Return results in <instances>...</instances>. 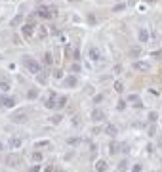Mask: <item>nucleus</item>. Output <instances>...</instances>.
I'll list each match as a JSON object with an SVG mask.
<instances>
[{
  "mask_svg": "<svg viewBox=\"0 0 162 172\" xmlns=\"http://www.w3.org/2000/svg\"><path fill=\"white\" fill-rule=\"evenodd\" d=\"M36 14L44 19V21H50V19H53V17H57V8H56V6H40V8L36 10Z\"/></svg>",
  "mask_w": 162,
  "mask_h": 172,
  "instance_id": "1",
  "label": "nucleus"
},
{
  "mask_svg": "<svg viewBox=\"0 0 162 172\" xmlns=\"http://www.w3.org/2000/svg\"><path fill=\"white\" fill-rule=\"evenodd\" d=\"M23 65H25V69L29 73H32V75H36V73H40V63L35 60V57H31V55H23Z\"/></svg>",
  "mask_w": 162,
  "mask_h": 172,
  "instance_id": "2",
  "label": "nucleus"
},
{
  "mask_svg": "<svg viewBox=\"0 0 162 172\" xmlns=\"http://www.w3.org/2000/svg\"><path fill=\"white\" fill-rule=\"evenodd\" d=\"M27 119H29L27 109H15L14 113H10V121L15 124H23V122H27Z\"/></svg>",
  "mask_w": 162,
  "mask_h": 172,
  "instance_id": "3",
  "label": "nucleus"
},
{
  "mask_svg": "<svg viewBox=\"0 0 162 172\" xmlns=\"http://www.w3.org/2000/svg\"><path fill=\"white\" fill-rule=\"evenodd\" d=\"M15 105V98L8 94H0V109H12Z\"/></svg>",
  "mask_w": 162,
  "mask_h": 172,
  "instance_id": "4",
  "label": "nucleus"
},
{
  "mask_svg": "<svg viewBox=\"0 0 162 172\" xmlns=\"http://www.w3.org/2000/svg\"><path fill=\"white\" fill-rule=\"evenodd\" d=\"M126 101H128V105H132L134 109H143V101H141V98H139L137 94H130L126 98Z\"/></svg>",
  "mask_w": 162,
  "mask_h": 172,
  "instance_id": "5",
  "label": "nucleus"
},
{
  "mask_svg": "<svg viewBox=\"0 0 162 172\" xmlns=\"http://www.w3.org/2000/svg\"><path fill=\"white\" fill-rule=\"evenodd\" d=\"M35 23H25V25L23 27H21V37H23V38H31L32 37V34H35Z\"/></svg>",
  "mask_w": 162,
  "mask_h": 172,
  "instance_id": "6",
  "label": "nucleus"
},
{
  "mask_svg": "<svg viewBox=\"0 0 162 172\" xmlns=\"http://www.w3.org/2000/svg\"><path fill=\"white\" fill-rule=\"evenodd\" d=\"M57 99H59V96L56 94V92H50V96H48V99H46L44 105H46L48 109H56V107H57Z\"/></svg>",
  "mask_w": 162,
  "mask_h": 172,
  "instance_id": "7",
  "label": "nucleus"
},
{
  "mask_svg": "<svg viewBox=\"0 0 162 172\" xmlns=\"http://www.w3.org/2000/svg\"><path fill=\"white\" fill-rule=\"evenodd\" d=\"M8 145L12 149H19L21 145H23V138H21V136H12V138H10V142H8Z\"/></svg>",
  "mask_w": 162,
  "mask_h": 172,
  "instance_id": "8",
  "label": "nucleus"
},
{
  "mask_svg": "<svg viewBox=\"0 0 162 172\" xmlns=\"http://www.w3.org/2000/svg\"><path fill=\"white\" fill-rule=\"evenodd\" d=\"M63 84L67 86V88H77V84H78V78L74 77V75H69V77H65V78H63Z\"/></svg>",
  "mask_w": 162,
  "mask_h": 172,
  "instance_id": "9",
  "label": "nucleus"
},
{
  "mask_svg": "<svg viewBox=\"0 0 162 172\" xmlns=\"http://www.w3.org/2000/svg\"><path fill=\"white\" fill-rule=\"evenodd\" d=\"M149 61H143V60H134V69L135 71H149Z\"/></svg>",
  "mask_w": 162,
  "mask_h": 172,
  "instance_id": "10",
  "label": "nucleus"
},
{
  "mask_svg": "<svg viewBox=\"0 0 162 172\" xmlns=\"http://www.w3.org/2000/svg\"><path fill=\"white\" fill-rule=\"evenodd\" d=\"M137 38H139V42H149V38H151V33H149V29L141 27V29L137 31Z\"/></svg>",
  "mask_w": 162,
  "mask_h": 172,
  "instance_id": "11",
  "label": "nucleus"
},
{
  "mask_svg": "<svg viewBox=\"0 0 162 172\" xmlns=\"http://www.w3.org/2000/svg\"><path fill=\"white\" fill-rule=\"evenodd\" d=\"M92 121H93V122H101V121H105V113H103V109H93V111H92Z\"/></svg>",
  "mask_w": 162,
  "mask_h": 172,
  "instance_id": "12",
  "label": "nucleus"
},
{
  "mask_svg": "<svg viewBox=\"0 0 162 172\" xmlns=\"http://www.w3.org/2000/svg\"><path fill=\"white\" fill-rule=\"evenodd\" d=\"M88 55H90V60H93V61H99V60H101L99 48H95V46H92V48L88 50Z\"/></svg>",
  "mask_w": 162,
  "mask_h": 172,
  "instance_id": "13",
  "label": "nucleus"
},
{
  "mask_svg": "<svg viewBox=\"0 0 162 172\" xmlns=\"http://www.w3.org/2000/svg\"><path fill=\"white\" fill-rule=\"evenodd\" d=\"M141 54H143V50L139 48V46H134V48H130V52H128V55L132 57V60H137V57L141 55Z\"/></svg>",
  "mask_w": 162,
  "mask_h": 172,
  "instance_id": "14",
  "label": "nucleus"
},
{
  "mask_svg": "<svg viewBox=\"0 0 162 172\" xmlns=\"http://www.w3.org/2000/svg\"><path fill=\"white\" fill-rule=\"evenodd\" d=\"M6 163H8V166H19V165H21V157H17V155H10Z\"/></svg>",
  "mask_w": 162,
  "mask_h": 172,
  "instance_id": "15",
  "label": "nucleus"
},
{
  "mask_svg": "<svg viewBox=\"0 0 162 172\" xmlns=\"http://www.w3.org/2000/svg\"><path fill=\"white\" fill-rule=\"evenodd\" d=\"M105 134L111 136V138H114V136L118 134V128H116L114 124H107V126H105Z\"/></svg>",
  "mask_w": 162,
  "mask_h": 172,
  "instance_id": "16",
  "label": "nucleus"
},
{
  "mask_svg": "<svg viewBox=\"0 0 162 172\" xmlns=\"http://www.w3.org/2000/svg\"><path fill=\"white\" fill-rule=\"evenodd\" d=\"M80 143H82V138H78V136L67 138V145H71V147H77V145H80Z\"/></svg>",
  "mask_w": 162,
  "mask_h": 172,
  "instance_id": "17",
  "label": "nucleus"
},
{
  "mask_svg": "<svg viewBox=\"0 0 162 172\" xmlns=\"http://www.w3.org/2000/svg\"><path fill=\"white\" fill-rule=\"evenodd\" d=\"M36 98H38V88H35V86L29 88V90H27V99L32 101V99H36Z\"/></svg>",
  "mask_w": 162,
  "mask_h": 172,
  "instance_id": "18",
  "label": "nucleus"
},
{
  "mask_svg": "<svg viewBox=\"0 0 162 172\" xmlns=\"http://www.w3.org/2000/svg\"><path fill=\"white\" fill-rule=\"evenodd\" d=\"M107 166H109V165H107V161H103V159H99V161L95 163V170H97V172H105Z\"/></svg>",
  "mask_w": 162,
  "mask_h": 172,
  "instance_id": "19",
  "label": "nucleus"
},
{
  "mask_svg": "<svg viewBox=\"0 0 162 172\" xmlns=\"http://www.w3.org/2000/svg\"><path fill=\"white\" fill-rule=\"evenodd\" d=\"M67 101H69V98H67V96H59V99H57V107H56V111H59V109H63L65 105H67Z\"/></svg>",
  "mask_w": 162,
  "mask_h": 172,
  "instance_id": "20",
  "label": "nucleus"
},
{
  "mask_svg": "<svg viewBox=\"0 0 162 172\" xmlns=\"http://www.w3.org/2000/svg\"><path fill=\"white\" fill-rule=\"evenodd\" d=\"M21 21H23V14L19 11V14H17L12 21H10V25H12V27H17V25H21Z\"/></svg>",
  "mask_w": 162,
  "mask_h": 172,
  "instance_id": "21",
  "label": "nucleus"
},
{
  "mask_svg": "<svg viewBox=\"0 0 162 172\" xmlns=\"http://www.w3.org/2000/svg\"><path fill=\"white\" fill-rule=\"evenodd\" d=\"M118 149H120V147H118V143L113 140V142L109 143V153H111V155H116V153H118Z\"/></svg>",
  "mask_w": 162,
  "mask_h": 172,
  "instance_id": "22",
  "label": "nucleus"
},
{
  "mask_svg": "<svg viewBox=\"0 0 162 172\" xmlns=\"http://www.w3.org/2000/svg\"><path fill=\"white\" fill-rule=\"evenodd\" d=\"M71 122H73V126L80 128V126H82V117H80V115H74V117L71 119Z\"/></svg>",
  "mask_w": 162,
  "mask_h": 172,
  "instance_id": "23",
  "label": "nucleus"
},
{
  "mask_svg": "<svg viewBox=\"0 0 162 172\" xmlns=\"http://www.w3.org/2000/svg\"><path fill=\"white\" fill-rule=\"evenodd\" d=\"M42 159H44V157H42L40 151H35V153L31 155V161H32V163H42Z\"/></svg>",
  "mask_w": 162,
  "mask_h": 172,
  "instance_id": "24",
  "label": "nucleus"
},
{
  "mask_svg": "<svg viewBox=\"0 0 162 172\" xmlns=\"http://www.w3.org/2000/svg\"><path fill=\"white\" fill-rule=\"evenodd\" d=\"M0 90H2V92H8L10 90V82H8L6 78H2V77H0Z\"/></svg>",
  "mask_w": 162,
  "mask_h": 172,
  "instance_id": "25",
  "label": "nucleus"
},
{
  "mask_svg": "<svg viewBox=\"0 0 162 172\" xmlns=\"http://www.w3.org/2000/svg\"><path fill=\"white\" fill-rule=\"evenodd\" d=\"M126 105H128V101H126V99H118V101H116V111H124V109H126Z\"/></svg>",
  "mask_w": 162,
  "mask_h": 172,
  "instance_id": "26",
  "label": "nucleus"
},
{
  "mask_svg": "<svg viewBox=\"0 0 162 172\" xmlns=\"http://www.w3.org/2000/svg\"><path fill=\"white\" fill-rule=\"evenodd\" d=\"M52 63H53L52 54H50V52H46V54H44V65H46V67H52Z\"/></svg>",
  "mask_w": 162,
  "mask_h": 172,
  "instance_id": "27",
  "label": "nucleus"
},
{
  "mask_svg": "<svg viewBox=\"0 0 162 172\" xmlns=\"http://www.w3.org/2000/svg\"><path fill=\"white\" fill-rule=\"evenodd\" d=\"M36 80H38V82H42V84H46L48 75H46V73H36Z\"/></svg>",
  "mask_w": 162,
  "mask_h": 172,
  "instance_id": "28",
  "label": "nucleus"
},
{
  "mask_svg": "<svg viewBox=\"0 0 162 172\" xmlns=\"http://www.w3.org/2000/svg\"><path fill=\"white\" fill-rule=\"evenodd\" d=\"M48 37V29L46 27H38V38H46Z\"/></svg>",
  "mask_w": 162,
  "mask_h": 172,
  "instance_id": "29",
  "label": "nucleus"
},
{
  "mask_svg": "<svg viewBox=\"0 0 162 172\" xmlns=\"http://www.w3.org/2000/svg\"><path fill=\"white\" fill-rule=\"evenodd\" d=\"M158 121V113L156 111H149V122H156Z\"/></svg>",
  "mask_w": 162,
  "mask_h": 172,
  "instance_id": "30",
  "label": "nucleus"
},
{
  "mask_svg": "<svg viewBox=\"0 0 162 172\" xmlns=\"http://www.w3.org/2000/svg\"><path fill=\"white\" fill-rule=\"evenodd\" d=\"M118 170H120V172H126V170H128V161H126V159L120 161V165H118Z\"/></svg>",
  "mask_w": 162,
  "mask_h": 172,
  "instance_id": "31",
  "label": "nucleus"
},
{
  "mask_svg": "<svg viewBox=\"0 0 162 172\" xmlns=\"http://www.w3.org/2000/svg\"><path fill=\"white\" fill-rule=\"evenodd\" d=\"M124 8H126V4H124V2H118V4H114V6H113V11H122Z\"/></svg>",
  "mask_w": 162,
  "mask_h": 172,
  "instance_id": "32",
  "label": "nucleus"
},
{
  "mask_svg": "<svg viewBox=\"0 0 162 172\" xmlns=\"http://www.w3.org/2000/svg\"><path fill=\"white\" fill-rule=\"evenodd\" d=\"M114 90L118 92V94H122V92H124V84H122V82H118V80H116V82H114Z\"/></svg>",
  "mask_w": 162,
  "mask_h": 172,
  "instance_id": "33",
  "label": "nucleus"
},
{
  "mask_svg": "<svg viewBox=\"0 0 162 172\" xmlns=\"http://www.w3.org/2000/svg\"><path fill=\"white\" fill-rule=\"evenodd\" d=\"M80 69H82V67H80V63H77V61L71 65V71H74V73H80Z\"/></svg>",
  "mask_w": 162,
  "mask_h": 172,
  "instance_id": "34",
  "label": "nucleus"
},
{
  "mask_svg": "<svg viewBox=\"0 0 162 172\" xmlns=\"http://www.w3.org/2000/svg\"><path fill=\"white\" fill-rule=\"evenodd\" d=\"M103 99H105V96H103V94H95V96H93V103H101Z\"/></svg>",
  "mask_w": 162,
  "mask_h": 172,
  "instance_id": "35",
  "label": "nucleus"
},
{
  "mask_svg": "<svg viewBox=\"0 0 162 172\" xmlns=\"http://www.w3.org/2000/svg\"><path fill=\"white\" fill-rule=\"evenodd\" d=\"M147 132H149V136H155V134H156V126H155V124H151L149 128H147Z\"/></svg>",
  "mask_w": 162,
  "mask_h": 172,
  "instance_id": "36",
  "label": "nucleus"
},
{
  "mask_svg": "<svg viewBox=\"0 0 162 172\" xmlns=\"http://www.w3.org/2000/svg\"><path fill=\"white\" fill-rule=\"evenodd\" d=\"M61 119H63L61 115H53V117H52V122H53V124H59V122H61Z\"/></svg>",
  "mask_w": 162,
  "mask_h": 172,
  "instance_id": "37",
  "label": "nucleus"
},
{
  "mask_svg": "<svg viewBox=\"0 0 162 172\" xmlns=\"http://www.w3.org/2000/svg\"><path fill=\"white\" fill-rule=\"evenodd\" d=\"M53 77H56V78H63V71H61V69H53Z\"/></svg>",
  "mask_w": 162,
  "mask_h": 172,
  "instance_id": "38",
  "label": "nucleus"
},
{
  "mask_svg": "<svg viewBox=\"0 0 162 172\" xmlns=\"http://www.w3.org/2000/svg\"><path fill=\"white\" fill-rule=\"evenodd\" d=\"M29 172H42V166H40V165H35V166L29 168Z\"/></svg>",
  "mask_w": 162,
  "mask_h": 172,
  "instance_id": "39",
  "label": "nucleus"
},
{
  "mask_svg": "<svg viewBox=\"0 0 162 172\" xmlns=\"http://www.w3.org/2000/svg\"><path fill=\"white\" fill-rule=\"evenodd\" d=\"M35 145H36V147H46V145H48V140H40V142H36Z\"/></svg>",
  "mask_w": 162,
  "mask_h": 172,
  "instance_id": "40",
  "label": "nucleus"
},
{
  "mask_svg": "<svg viewBox=\"0 0 162 172\" xmlns=\"http://www.w3.org/2000/svg\"><path fill=\"white\" fill-rule=\"evenodd\" d=\"M153 57H155V60H162V50H156V52H153Z\"/></svg>",
  "mask_w": 162,
  "mask_h": 172,
  "instance_id": "41",
  "label": "nucleus"
},
{
  "mask_svg": "<svg viewBox=\"0 0 162 172\" xmlns=\"http://www.w3.org/2000/svg\"><path fill=\"white\" fill-rule=\"evenodd\" d=\"M88 23H90V25H95V23H97V21H95V15H93V14H90V15H88Z\"/></svg>",
  "mask_w": 162,
  "mask_h": 172,
  "instance_id": "42",
  "label": "nucleus"
},
{
  "mask_svg": "<svg viewBox=\"0 0 162 172\" xmlns=\"http://www.w3.org/2000/svg\"><path fill=\"white\" fill-rule=\"evenodd\" d=\"M90 151H92V159H95V155H97V147L92 143V147H90Z\"/></svg>",
  "mask_w": 162,
  "mask_h": 172,
  "instance_id": "43",
  "label": "nucleus"
},
{
  "mask_svg": "<svg viewBox=\"0 0 162 172\" xmlns=\"http://www.w3.org/2000/svg\"><path fill=\"white\" fill-rule=\"evenodd\" d=\"M141 168H143V166L137 163V165H134V166H132V172H141Z\"/></svg>",
  "mask_w": 162,
  "mask_h": 172,
  "instance_id": "44",
  "label": "nucleus"
},
{
  "mask_svg": "<svg viewBox=\"0 0 162 172\" xmlns=\"http://www.w3.org/2000/svg\"><path fill=\"white\" fill-rule=\"evenodd\" d=\"M44 172H53V165H46L44 166Z\"/></svg>",
  "mask_w": 162,
  "mask_h": 172,
  "instance_id": "45",
  "label": "nucleus"
},
{
  "mask_svg": "<svg viewBox=\"0 0 162 172\" xmlns=\"http://www.w3.org/2000/svg\"><path fill=\"white\" fill-rule=\"evenodd\" d=\"M114 73L120 75V73H122V65H116V67H114Z\"/></svg>",
  "mask_w": 162,
  "mask_h": 172,
  "instance_id": "46",
  "label": "nucleus"
},
{
  "mask_svg": "<svg viewBox=\"0 0 162 172\" xmlns=\"http://www.w3.org/2000/svg\"><path fill=\"white\" fill-rule=\"evenodd\" d=\"M145 2H147V4H155V2H156V0H145Z\"/></svg>",
  "mask_w": 162,
  "mask_h": 172,
  "instance_id": "47",
  "label": "nucleus"
},
{
  "mask_svg": "<svg viewBox=\"0 0 162 172\" xmlns=\"http://www.w3.org/2000/svg\"><path fill=\"white\" fill-rule=\"evenodd\" d=\"M2 149H4V143H2V142H0V151H2Z\"/></svg>",
  "mask_w": 162,
  "mask_h": 172,
  "instance_id": "48",
  "label": "nucleus"
},
{
  "mask_svg": "<svg viewBox=\"0 0 162 172\" xmlns=\"http://www.w3.org/2000/svg\"><path fill=\"white\" fill-rule=\"evenodd\" d=\"M69 2H78V0H69Z\"/></svg>",
  "mask_w": 162,
  "mask_h": 172,
  "instance_id": "49",
  "label": "nucleus"
},
{
  "mask_svg": "<svg viewBox=\"0 0 162 172\" xmlns=\"http://www.w3.org/2000/svg\"><path fill=\"white\" fill-rule=\"evenodd\" d=\"M160 165H162V161H160Z\"/></svg>",
  "mask_w": 162,
  "mask_h": 172,
  "instance_id": "50",
  "label": "nucleus"
},
{
  "mask_svg": "<svg viewBox=\"0 0 162 172\" xmlns=\"http://www.w3.org/2000/svg\"><path fill=\"white\" fill-rule=\"evenodd\" d=\"M160 119H162V117H160Z\"/></svg>",
  "mask_w": 162,
  "mask_h": 172,
  "instance_id": "51",
  "label": "nucleus"
}]
</instances>
